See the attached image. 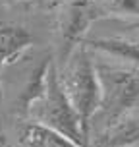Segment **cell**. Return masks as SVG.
<instances>
[{"mask_svg": "<svg viewBox=\"0 0 139 147\" xmlns=\"http://www.w3.org/2000/svg\"><path fill=\"white\" fill-rule=\"evenodd\" d=\"M33 45V37L21 25H0V74L2 70L23 56V52Z\"/></svg>", "mask_w": 139, "mask_h": 147, "instance_id": "52a82bcc", "label": "cell"}, {"mask_svg": "<svg viewBox=\"0 0 139 147\" xmlns=\"http://www.w3.org/2000/svg\"><path fill=\"white\" fill-rule=\"evenodd\" d=\"M99 8L95 0H70L64 4L58 16V37H60V60H68L85 39L91 23L97 20Z\"/></svg>", "mask_w": 139, "mask_h": 147, "instance_id": "277c9868", "label": "cell"}, {"mask_svg": "<svg viewBox=\"0 0 139 147\" xmlns=\"http://www.w3.org/2000/svg\"><path fill=\"white\" fill-rule=\"evenodd\" d=\"M17 145L19 147H79L62 134L54 132L50 128H44L35 122H27L21 126L19 130V138H17Z\"/></svg>", "mask_w": 139, "mask_h": 147, "instance_id": "ba28073f", "label": "cell"}, {"mask_svg": "<svg viewBox=\"0 0 139 147\" xmlns=\"http://www.w3.org/2000/svg\"><path fill=\"white\" fill-rule=\"evenodd\" d=\"M101 85V105L95 118H103L104 126L137 109L139 105V68L95 62Z\"/></svg>", "mask_w": 139, "mask_h": 147, "instance_id": "3957f363", "label": "cell"}, {"mask_svg": "<svg viewBox=\"0 0 139 147\" xmlns=\"http://www.w3.org/2000/svg\"><path fill=\"white\" fill-rule=\"evenodd\" d=\"M106 12L116 16H133L139 18V0H104Z\"/></svg>", "mask_w": 139, "mask_h": 147, "instance_id": "9c48e42d", "label": "cell"}, {"mask_svg": "<svg viewBox=\"0 0 139 147\" xmlns=\"http://www.w3.org/2000/svg\"><path fill=\"white\" fill-rule=\"evenodd\" d=\"M139 145V109L126 112L124 116L104 126L99 134L95 147H135Z\"/></svg>", "mask_w": 139, "mask_h": 147, "instance_id": "5b68a950", "label": "cell"}, {"mask_svg": "<svg viewBox=\"0 0 139 147\" xmlns=\"http://www.w3.org/2000/svg\"><path fill=\"white\" fill-rule=\"evenodd\" d=\"M85 49H95L110 58L139 68V37H91L83 41Z\"/></svg>", "mask_w": 139, "mask_h": 147, "instance_id": "8992f818", "label": "cell"}, {"mask_svg": "<svg viewBox=\"0 0 139 147\" xmlns=\"http://www.w3.org/2000/svg\"><path fill=\"white\" fill-rule=\"evenodd\" d=\"M135 147H139V145H135Z\"/></svg>", "mask_w": 139, "mask_h": 147, "instance_id": "30bf717a", "label": "cell"}, {"mask_svg": "<svg viewBox=\"0 0 139 147\" xmlns=\"http://www.w3.org/2000/svg\"><path fill=\"white\" fill-rule=\"evenodd\" d=\"M58 80L70 105L79 116L81 130L89 140L91 124L101 105V85L97 78L95 62L83 45H79L68 56L62 70H58Z\"/></svg>", "mask_w": 139, "mask_h": 147, "instance_id": "7a4b0ae2", "label": "cell"}, {"mask_svg": "<svg viewBox=\"0 0 139 147\" xmlns=\"http://www.w3.org/2000/svg\"><path fill=\"white\" fill-rule=\"evenodd\" d=\"M21 105L29 122L50 128L79 147L89 145L87 136L81 130L79 116L60 85L58 68L52 58L43 60L37 66L23 91Z\"/></svg>", "mask_w": 139, "mask_h": 147, "instance_id": "6da1fadb", "label": "cell"}]
</instances>
